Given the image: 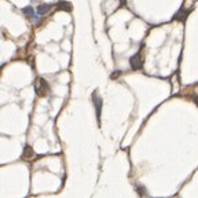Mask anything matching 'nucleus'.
<instances>
[{
    "label": "nucleus",
    "instance_id": "nucleus-4",
    "mask_svg": "<svg viewBox=\"0 0 198 198\" xmlns=\"http://www.w3.org/2000/svg\"><path fill=\"white\" fill-rule=\"evenodd\" d=\"M92 100H94V105H95V109H96V118L99 120V117H100V109H102V99L98 98L96 96V92H94V95H92Z\"/></svg>",
    "mask_w": 198,
    "mask_h": 198
},
{
    "label": "nucleus",
    "instance_id": "nucleus-3",
    "mask_svg": "<svg viewBox=\"0 0 198 198\" xmlns=\"http://www.w3.org/2000/svg\"><path fill=\"white\" fill-rule=\"evenodd\" d=\"M190 14V10H186V8H180L175 15H173V21H179V22H184L186 18Z\"/></svg>",
    "mask_w": 198,
    "mask_h": 198
},
{
    "label": "nucleus",
    "instance_id": "nucleus-8",
    "mask_svg": "<svg viewBox=\"0 0 198 198\" xmlns=\"http://www.w3.org/2000/svg\"><path fill=\"white\" fill-rule=\"evenodd\" d=\"M30 156H32V149H30V146H26L25 150H23L22 158H29Z\"/></svg>",
    "mask_w": 198,
    "mask_h": 198
},
{
    "label": "nucleus",
    "instance_id": "nucleus-9",
    "mask_svg": "<svg viewBox=\"0 0 198 198\" xmlns=\"http://www.w3.org/2000/svg\"><path fill=\"white\" fill-rule=\"evenodd\" d=\"M136 190H138V193L141 194V196H145V194H146V190H143L142 186H138V187H136Z\"/></svg>",
    "mask_w": 198,
    "mask_h": 198
},
{
    "label": "nucleus",
    "instance_id": "nucleus-7",
    "mask_svg": "<svg viewBox=\"0 0 198 198\" xmlns=\"http://www.w3.org/2000/svg\"><path fill=\"white\" fill-rule=\"evenodd\" d=\"M22 11H23V14H25L26 17L30 18V19H36L35 10H33L32 7H25V8H22Z\"/></svg>",
    "mask_w": 198,
    "mask_h": 198
},
{
    "label": "nucleus",
    "instance_id": "nucleus-1",
    "mask_svg": "<svg viewBox=\"0 0 198 198\" xmlns=\"http://www.w3.org/2000/svg\"><path fill=\"white\" fill-rule=\"evenodd\" d=\"M39 83H40V87L36 88V94H37V95H40V96L47 95V94L50 92V85H48V83L44 80V78H40V80H39Z\"/></svg>",
    "mask_w": 198,
    "mask_h": 198
},
{
    "label": "nucleus",
    "instance_id": "nucleus-11",
    "mask_svg": "<svg viewBox=\"0 0 198 198\" xmlns=\"http://www.w3.org/2000/svg\"><path fill=\"white\" fill-rule=\"evenodd\" d=\"M197 102H198V98H197Z\"/></svg>",
    "mask_w": 198,
    "mask_h": 198
},
{
    "label": "nucleus",
    "instance_id": "nucleus-6",
    "mask_svg": "<svg viewBox=\"0 0 198 198\" xmlns=\"http://www.w3.org/2000/svg\"><path fill=\"white\" fill-rule=\"evenodd\" d=\"M57 8L61 10V11H68V13L72 11V6H70V3H68V2H59L58 6H57Z\"/></svg>",
    "mask_w": 198,
    "mask_h": 198
},
{
    "label": "nucleus",
    "instance_id": "nucleus-2",
    "mask_svg": "<svg viewBox=\"0 0 198 198\" xmlns=\"http://www.w3.org/2000/svg\"><path fill=\"white\" fill-rule=\"evenodd\" d=\"M129 65H131V68H132L133 70H139V69H142V57H141V53H138V54H135L133 57H131Z\"/></svg>",
    "mask_w": 198,
    "mask_h": 198
},
{
    "label": "nucleus",
    "instance_id": "nucleus-5",
    "mask_svg": "<svg viewBox=\"0 0 198 198\" xmlns=\"http://www.w3.org/2000/svg\"><path fill=\"white\" fill-rule=\"evenodd\" d=\"M53 7H54L53 4H41V6H39V7H37V14H39V15H45V14H48V13H50V10H51Z\"/></svg>",
    "mask_w": 198,
    "mask_h": 198
},
{
    "label": "nucleus",
    "instance_id": "nucleus-10",
    "mask_svg": "<svg viewBox=\"0 0 198 198\" xmlns=\"http://www.w3.org/2000/svg\"><path fill=\"white\" fill-rule=\"evenodd\" d=\"M118 74H121V72H114L113 74H112V78H117Z\"/></svg>",
    "mask_w": 198,
    "mask_h": 198
}]
</instances>
